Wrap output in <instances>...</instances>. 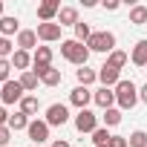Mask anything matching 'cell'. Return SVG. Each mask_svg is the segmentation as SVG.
<instances>
[{
  "label": "cell",
  "mask_w": 147,
  "mask_h": 147,
  "mask_svg": "<svg viewBox=\"0 0 147 147\" xmlns=\"http://www.w3.org/2000/svg\"><path fill=\"white\" fill-rule=\"evenodd\" d=\"M18 107H20V113H23V115H35V113H38V107H40V101H38L35 95H23V101H20Z\"/></svg>",
  "instance_id": "obj_24"
},
{
  "label": "cell",
  "mask_w": 147,
  "mask_h": 147,
  "mask_svg": "<svg viewBox=\"0 0 147 147\" xmlns=\"http://www.w3.org/2000/svg\"><path fill=\"white\" fill-rule=\"evenodd\" d=\"M58 23H61V26H75V23H78V9H75V6H61Z\"/></svg>",
  "instance_id": "obj_18"
},
{
  "label": "cell",
  "mask_w": 147,
  "mask_h": 147,
  "mask_svg": "<svg viewBox=\"0 0 147 147\" xmlns=\"http://www.w3.org/2000/svg\"><path fill=\"white\" fill-rule=\"evenodd\" d=\"M9 141H12V130L9 127H0V147H6Z\"/></svg>",
  "instance_id": "obj_32"
},
{
  "label": "cell",
  "mask_w": 147,
  "mask_h": 147,
  "mask_svg": "<svg viewBox=\"0 0 147 147\" xmlns=\"http://www.w3.org/2000/svg\"><path fill=\"white\" fill-rule=\"evenodd\" d=\"M0 35H3V38H9V35H20V20L12 18V15L0 18Z\"/></svg>",
  "instance_id": "obj_16"
},
{
  "label": "cell",
  "mask_w": 147,
  "mask_h": 147,
  "mask_svg": "<svg viewBox=\"0 0 147 147\" xmlns=\"http://www.w3.org/2000/svg\"><path fill=\"white\" fill-rule=\"evenodd\" d=\"M127 61H130V55H127V52H121V49H115V52H110V55H107V63H110V66H115V69H124V66H127Z\"/></svg>",
  "instance_id": "obj_23"
},
{
  "label": "cell",
  "mask_w": 147,
  "mask_h": 147,
  "mask_svg": "<svg viewBox=\"0 0 147 147\" xmlns=\"http://www.w3.org/2000/svg\"><path fill=\"white\" fill-rule=\"evenodd\" d=\"M49 127H63L66 121H69V107L66 104H52V107H46V118H43Z\"/></svg>",
  "instance_id": "obj_6"
},
{
  "label": "cell",
  "mask_w": 147,
  "mask_h": 147,
  "mask_svg": "<svg viewBox=\"0 0 147 147\" xmlns=\"http://www.w3.org/2000/svg\"><path fill=\"white\" fill-rule=\"evenodd\" d=\"M90 52H115V35L113 32H92V38L87 40Z\"/></svg>",
  "instance_id": "obj_3"
},
{
  "label": "cell",
  "mask_w": 147,
  "mask_h": 147,
  "mask_svg": "<svg viewBox=\"0 0 147 147\" xmlns=\"http://www.w3.org/2000/svg\"><path fill=\"white\" fill-rule=\"evenodd\" d=\"M118 6H121V3H118V0H104V9H107V12H115Z\"/></svg>",
  "instance_id": "obj_35"
},
{
  "label": "cell",
  "mask_w": 147,
  "mask_h": 147,
  "mask_svg": "<svg viewBox=\"0 0 147 147\" xmlns=\"http://www.w3.org/2000/svg\"><path fill=\"white\" fill-rule=\"evenodd\" d=\"M92 101V92H90V87H75L69 92V104L72 107H78V110H87V104Z\"/></svg>",
  "instance_id": "obj_10"
},
{
  "label": "cell",
  "mask_w": 147,
  "mask_h": 147,
  "mask_svg": "<svg viewBox=\"0 0 147 147\" xmlns=\"http://www.w3.org/2000/svg\"><path fill=\"white\" fill-rule=\"evenodd\" d=\"M58 12H61V0H43V3L38 6L40 23H55L58 20Z\"/></svg>",
  "instance_id": "obj_8"
},
{
  "label": "cell",
  "mask_w": 147,
  "mask_h": 147,
  "mask_svg": "<svg viewBox=\"0 0 147 147\" xmlns=\"http://www.w3.org/2000/svg\"><path fill=\"white\" fill-rule=\"evenodd\" d=\"M75 78H78V87H90V84H95V81H98V72H95V69H90V66H81V69L75 72Z\"/></svg>",
  "instance_id": "obj_20"
},
{
  "label": "cell",
  "mask_w": 147,
  "mask_h": 147,
  "mask_svg": "<svg viewBox=\"0 0 147 147\" xmlns=\"http://www.w3.org/2000/svg\"><path fill=\"white\" fill-rule=\"evenodd\" d=\"M61 23L55 20V23H38V40H43V43H52V40H61Z\"/></svg>",
  "instance_id": "obj_9"
},
{
  "label": "cell",
  "mask_w": 147,
  "mask_h": 147,
  "mask_svg": "<svg viewBox=\"0 0 147 147\" xmlns=\"http://www.w3.org/2000/svg\"><path fill=\"white\" fill-rule=\"evenodd\" d=\"M12 55H15V43H12L9 38L0 35V61H3V58H12Z\"/></svg>",
  "instance_id": "obj_31"
},
{
  "label": "cell",
  "mask_w": 147,
  "mask_h": 147,
  "mask_svg": "<svg viewBox=\"0 0 147 147\" xmlns=\"http://www.w3.org/2000/svg\"><path fill=\"white\" fill-rule=\"evenodd\" d=\"M138 101H144V104H147V84L138 90Z\"/></svg>",
  "instance_id": "obj_36"
},
{
  "label": "cell",
  "mask_w": 147,
  "mask_h": 147,
  "mask_svg": "<svg viewBox=\"0 0 147 147\" xmlns=\"http://www.w3.org/2000/svg\"><path fill=\"white\" fill-rule=\"evenodd\" d=\"M20 87L26 90V92H32V90H38V84H40V78H38V72L35 69H29V72H20Z\"/></svg>",
  "instance_id": "obj_21"
},
{
  "label": "cell",
  "mask_w": 147,
  "mask_h": 147,
  "mask_svg": "<svg viewBox=\"0 0 147 147\" xmlns=\"http://www.w3.org/2000/svg\"><path fill=\"white\" fill-rule=\"evenodd\" d=\"M110 138H113V136L107 133V127H98V130L92 133V144H95V147H107V144H110Z\"/></svg>",
  "instance_id": "obj_28"
},
{
  "label": "cell",
  "mask_w": 147,
  "mask_h": 147,
  "mask_svg": "<svg viewBox=\"0 0 147 147\" xmlns=\"http://www.w3.org/2000/svg\"><path fill=\"white\" fill-rule=\"evenodd\" d=\"M18 46H20L23 52L38 49V32H35V29H20V35H18Z\"/></svg>",
  "instance_id": "obj_14"
},
{
  "label": "cell",
  "mask_w": 147,
  "mask_h": 147,
  "mask_svg": "<svg viewBox=\"0 0 147 147\" xmlns=\"http://www.w3.org/2000/svg\"><path fill=\"white\" fill-rule=\"evenodd\" d=\"M52 147H69V141H63V138H58V141H52Z\"/></svg>",
  "instance_id": "obj_37"
},
{
  "label": "cell",
  "mask_w": 147,
  "mask_h": 147,
  "mask_svg": "<svg viewBox=\"0 0 147 147\" xmlns=\"http://www.w3.org/2000/svg\"><path fill=\"white\" fill-rule=\"evenodd\" d=\"M130 23L144 26V23H147V6H133V9H130Z\"/></svg>",
  "instance_id": "obj_26"
},
{
  "label": "cell",
  "mask_w": 147,
  "mask_h": 147,
  "mask_svg": "<svg viewBox=\"0 0 147 147\" xmlns=\"http://www.w3.org/2000/svg\"><path fill=\"white\" fill-rule=\"evenodd\" d=\"M144 75H147V69H144Z\"/></svg>",
  "instance_id": "obj_39"
},
{
  "label": "cell",
  "mask_w": 147,
  "mask_h": 147,
  "mask_svg": "<svg viewBox=\"0 0 147 147\" xmlns=\"http://www.w3.org/2000/svg\"><path fill=\"white\" fill-rule=\"evenodd\" d=\"M90 38H92V29H90V23L78 20V23H75V40H78V43H87Z\"/></svg>",
  "instance_id": "obj_25"
},
{
  "label": "cell",
  "mask_w": 147,
  "mask_h": 147,
  "mask_svg": "<svg viewBox=\"0 0 147 147\" xmlns=\"http://www.w3.org/2000/svg\"><path fill=\"white\" fill-rule=\"evenodd\" d=\"M26 133H29V138H32L35 144H40V141H46V138H49V124H46V121H40V118H35V121L29 124V130H26Z\"/></svg>",
  "instance_id": "obj_12"
},
{
  "label": "cell",
  "mask_w": 147,
  "mask_h": 147,
  "mask_svg": "<svg viewBox=\"0 0 147 147\" xmlns=\"http://www.w3.org/2000/svg\"><path fill=\"white\" fill-rule=\"evenodd\" d=\"M130 61H133L136 66H144V69H147V40H138V43L133 46Z\"/></svg>",
  "instance_id": "obj_17"
},
{
  "label": "cell",
  "mask_w": 147,
  "mask_h": 147,
  "mask_svg": "<svg viewBox=\"0 0 147 147\" xmlns=\"http://www.w3.org/2000/svg\"><path fill=\"white\" fill-rule=\"evenodd\" d=\"M115 104H118V110H133L136 104H138V87L133 84V81H118V87H115Z\"/></svg>",
  "instance_id": "obj_2"
},
{
  "label": "cell",
  "mask_w": 147,
  "mask_h": 147,
  "mask_svg": "<svg viewBox=\"0 0 147 147\" xmlns=\"http://www.w3.org/2000/svg\"><path fill=\"white\" fill-rule=\"evenodd\" d=\"M35 72H38V78H40V84H43V87H58V84L63 81L61 69H55V66H46V69H35Z\"/></svg>",
  "instance_id": "obj_13"
},
{
  "label": "cell",
  "mask_w": 147,
  "mask_h": 147,
  "mask_svg": "<svg viewBox=\"0 0 147 147\" xmlns=\"http://www.w3.org/2000/svg\"><path fill=\"white\" fill-rule=\"evenodd\" d=\"M9 61H12V66H15V69H20V72H29V66H32V55H29V52H23V49H18Z\"/></svg>",
  "instance_id": "obj_19"
},
{
  "label": "cell",
  "mask_w": 147,
  "mask_h": 147,
  "mask_svg": "<svg viewBox=\"0 0 147 147\" xmlns=\"http://www.w3.org/2000/svg\"><path fill=\"white\" fill-rule=\"evenodd\" d=\"M9 113H6V107H0V127H9Z\"/></svg>",
  "instance_id": "obj_34"
},
{
  "label": "cell",
  "mask_w": 147,
  "mask_h": 147,
  "mask_svg": "<svg viewBox=\"0 0 147 147\" xmlns=\"http://www.w3.org/2000/svg\"><path fill=\"white\" fill-rule=\"evenodd\" d=\"M107 147H130V144H127V138H124V136H113Z\"/></svg>",
  "instance_id": "obj_33"
},
{
  "label": "cell",
  "mask_w": 147,
  "mask_h": 147,
  "mask_svg": "<svg viewBox=\"0 0 147 147\" xmlns=\"http://www.w3.org/2000/svg\"><path fill=\"white\" fill-rule=\"evenodd\" d=\"M75 130L92 136V133L98 130V115H95L92 110H78V115H75Z\"/></svg>",
  "instance_id": "obj_5"
},
{
  "label": "cell",
  "mask_w": 147,
  "mask_h": 147,
  "mask_svg": "<svg viewBox=\"0 0 147 147\" xmlns=\"http://www.w3.org/2000/svg\"><path fill=\"white\" fill-rule=\"evenodd\" d=\"M0 87H3V84H0Z\"/></svg>",
  "instance_id": "obj_40"
},
{
  "label": "cell",
  "mask_w": 147,
  "mask_h": 147,
  "mask_svg": "<svg viewBox=\"0 0 147 147\" xmlns=\"http://www.w3.org/2000/svg\"><path fill=\"white\" fill-rule=\"evenodd\" d=\"M127 144H130V147H147V133H144V130L130 133V136H127Z\"/></svg>",
  "instance_id": "obj_29"
},
{
  "label": "cell",
  "mask_w": 147,
  "mask_h": 147,
  "mask_svg": "<svg viewBox=\"0 0 147 147\" xmlns=\"http://www.w3.org/2000/svg\"><path fill=\"white\" fill-rule=\"evenodd\" d=\"M12 61L9 58H3V61H0V84H6V81H12Z\"/></svg>",
  "instance_id": "obj_30"
},
{
  "label": "cell",
  "mask_w": 147,
  "mask_h": 147,
  "mask_svg": "<svg viewBox=\"0 0 147 147\" xmlns=\"http://www.w3.org/2000/svg\"><path fill=\"white\" fill-rule=\"evenodd\" d=\"M101 118H104L107 127H115V124H121V110H118V107H110V110H104Z\"/></svg>",
  "instance_id": "obj_27"
},
{
  "label": "cell",
  "mask_w": 147,
  "mask_h": 147,
  "mask_svg": "<svg viewBox=\"0 0 147 147\" xmlns=\"http://www.w3.org/2000/svg\"><path fill=\"white\" fill-rule=\"evenodd\" d=\"M98 81H101V87L115 90V87H118V81H121V69H115V66L104 63V66L98 69Z\"/></svg>",
  "instance_id": "obj_7"
},
{
  "label": "cell",
  "mask_w": 147,
  "mask_h": 147,
  "mask_svg": "<svg viewBox=\"0 0 147 147\" xmlns=\"http://www.w3.org/2000/svg\"><path fill=\"white\" fill-rule=\"evenodd\" d=\"M61 55H63L69 63H75V66H87V61H90L87 43H78L75 38H72V40H61Z\"/></svg>",
  "instance_id": "obj_1"
},
{
  "label": "cell",
  "mask_w": 147,
  "mask_h": 147,
  "mask_svg": "<svg viewBox=\"0 0 147 147\" xmlns=\"http://www.w3.org/2000/svg\"><path fill=\"white\" fill-rule=\"evenodd\" d=\"M23 95H26V90L20 87V81H6L3 87H0V101H3L6 107L9 104H20Z\"/></svg>",
  "instance_id": "obj_4"
},
{
  "label": "cell",
  "mask_w": 147,
  "mask_h": 147,
  "mask_svg": "<svg viewBox=\"0 0 147 147\" xmlns=\"http://www.w3.org/2000/svg\"><path fill=\"white\" fill-rule=\"evenodd\" d=\"M29 124H32V118H29V115H23L20 110L9 118V130H12V133H18V130H29Z\"/></svg>",
  "instance_id": "obj_22"
},
{
  "label": "cell",
  "mask_w": 147,
  "mask_h": 147,
  "mask_svg": "<svg viewBox=\"0 0 147 147\" xmlns=\"http://www.w3.org/2000/svg\"><path fill=\"white\" fill-rule=\"evenodd\" d=\"M0 18H6V15H3V0H0Z\"/></svg>",
  "instance_id": "obj_38"
},
{
  "label": "cell",
  "mask_w": 147,
  "mask_h": 147,
  "mask_svg": "<svg viewBox=\"0 0 147 147\" xmlns=\"http://www.w3.org/2000/svg\"><path fill=\"white\" fill-rule=\"evenodd\" d=\"M92 101H95L101 110H110V107L115 104V90H107V87H101L98 92H92Z\"/></svg>",
  "instance_id": "obj_15"
},
{
  "label": "cell",
  "mask_w": 147,
  "mask_h": 147,
  "mask_svg": "<svg viewBox=\"0 0 147 147\" xmlns=\"http://www.w3.org/2000/svg\"><path fill=\"white\" fill-rule=\"evenodd\" d=\"M52 66V49L49 46H38L32 52V69H46Z\"/></svg>",
  "instance_id": "obj_11"
}]
</instances>
